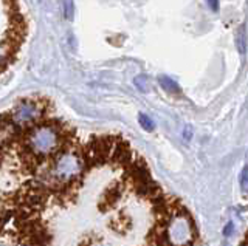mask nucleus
<instances>
[{"mask_svg":"<svg viewBox=\"0 0 248 246\" xmlns=\"http://www.w3.org/2000/svg\"><path fill=\"white\" fill-rule=\"evenodd\" d=\"M247 245H248V238H247Z\"/></svg>","mask_w":248,"mask_h":246,"instance_id":"6e6552de","label":"nucleus"},{"mask_svg":"<svg viewBox=\"0 0 248 246\" xmlns=\"http://www.w3.org/2000/svg\"><path fill=\"white\" fill-rule=\"evenodd\" d=\"M240 186H242L244 194H248V167H244L242 175H240Z\"/></svg>","mask_w":248,"mask_h":246,"instance_id":"20e7f679","label":"nucleus"},{"mask_svg":"<svg viewBox=\"0 0 248 246\" xmlns=\"http://www.w3.org/2000/svg\"><path fill=\"white\" fill-rule=\"evenodd\" d=\"M121 197V186L120 184H115V186L108 188L106 190V194L103 197V202H101V209H106V207H112Z\"/></svg>","mask_w":248,"mask_h":246,"instance_id":"f257e3e1","label":"nucleus"},{"mask_svg":"<svg viewBox=\"0 0 248 246\" xmlns=\"http://www.w3.org/2000/svg\"><path fill=\"white\" fill-rule=\"evenodd\" d=\"M67 3H68V6H67V11H65V17L67 19H73V13H75L73 2H72V0H67Z\"/></svg>","mask_w":248,"mask_h":246,"instance_id":"39448f33","label":"nucleus"},{"mask_svg":"<svg viewBox=\"0 0 248 246\" xmlns=\"http://www.w3.org/2000/svg\"><path fill=\"white\" fill-rule=\"evenodd\" d=\"M160 86L165 88L168 93H180V87L177 86V82H174L168 76H160Z\"/></svg>","mask_w":248,"mask_h":246,"instance_id":"f03ea898","label":"nucleus"},{"mask_svg":"<svg viewBox=\"0 0 248 246\" xmlns=\"http://www.w3.org/2000/svg\"><path fill=\"white\" fill-rule=\"evenodd\" d=\"M206 2L213 11H219V0H206Z\"/></svg>","mask_w":248,"mask_h":246,"instance_id":"0eeeda50","label":"nucleus"},{"mask_svg":"<svg viewBox=\"0 0 248 246\" xmlns=\"http://www.w3.org/2000/svg\"><path fill=\"white\" fill-rule=\"evenodd\" d=\"M138 121H140V126H141L146 132H152V130L155 129V124H154V121L147 116V115H143V113H140L138 115Z\"/></svg>","mask_w":248,"mask_h":246,"instance_id":"7ed1b4c3","label":"nucleus"},{"mask_svg":"<svg viewBox=\"0 0 248 246\" xmlns=\"http://www.w3.org/2000/svg\"><path fill=\"white\" fill-rule=\"evenodd\" d=\"M232 232H234V225H232V223H228L227 228H225V231H223V235L225 237H230Z\"/></svg>","mask_w":248,"mask_h":246,"instance_id":"423d86ee","label":"nucleus"}]
</instances>
